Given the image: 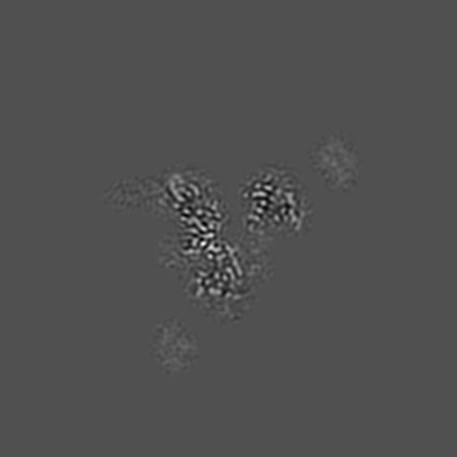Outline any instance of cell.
I'll return each mask as SVG.
<instances>
[{
  "label": "cell",
  "mask_w": 457,
  "mask_h": 457,
  "mask_svg": "<svg viewBox=\"0 0 457 457\" xmlns=\"http://www.w3.org/2000/svg\"><path fill=\"white\" fill-rule=\"evenodd\" d=\"M308 162L319 182L331 193L349 194L359 187L363 156L343 131L317 139L308 150Z\"/></svg>",
  "instance_id": "obj_1"
},
{
  "label": "cell",
  "mask_w": 457,
  "mask_h": 457,
  "mask_svg": "<svg viewBox=\"0 0 457 457\" xmlns=\"http://www.w3.org/2000/svg\"><path fill=\"white\" fill-rule=\"evenodd\" d=\"M150 357L162 374L174 378L187 377L202 360V342L180 319H165L151 328Z\"/></svg>",
  "instance_id": "obj_2"
}]
</instances>
